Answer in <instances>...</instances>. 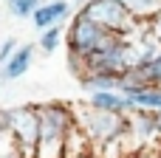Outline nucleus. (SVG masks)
Listing matches in <instances>:
<instances>
[{"instance_id": "nucleus-1", "label": "nucleus", "mask_w": 161, "mask_h": 158, "mask_svg": "<svg viewBox=\"0 0 161 158\" xmlns=\"http://www.w3.org/2000/svg\"><path fill=\"white\" fill-rule=\"evenodd\" d=\"M37 119H40V139L34 158H62L65 136L76 124L74 105L65 102H37Z\"/></svg>"}, {"instance_id": "nucleus-2", "label": "nucleus", "mask_w": 161, "mask_h": 158, "mask_svg": "<svg viewBox=\"0 0 161 158\" xmlns=\"http://www.w3.org/2000/svg\"><path fill=\"white\" fill-rule=\"evenodd\" d=\"M74 119H76V127L91 139V144H99V147L127 136V116L91 107L88 102L85 105H74Z\"/></svg>"}, {"instance_id": "nucleus-3", "label": "nucleus", "mask_w": 161, "mask_h": 158, "mask_svg": "<svg viewBox=\"0 0 161 158\" xmlns=\"http://www.w3.org/2000/svg\"><path fill=\"white\" fill-rule=\"evenodd\" d=\"M113 37H119V34L108 31L105 25H99L96 20H91V17H88L85 11H79V8L71 14V25L65 28L68 54H71V57H79V59L91 57L93 51H99L102 45H108Z\"/></svg>"}, {"instance_id": "nucleus-4", "label": "nucleus", "mask_w": 161, "mask_h": 158, "mask_svg": "<svg viewBox=\"0 0 161 158\" xmlns=\"http://www.w3.org/2000/svg\"><path fill=\"white\" fill-rule=\"evenodd\" d=\"M79 11H85L91 20H96L99 25H105L108 31L122 34V37H130V34H136L144 25V20H136L125 8L122 0H82Z\"/></svg>"}, {"instance_id": "nucleus-5", "label": "nucleus", "mask_w": 161, "mask_h": 158, "mask_svg": "<svg viewBox=\"0 0 161 158\" xmlns=\"http://www.w3.org/2000/svg\"><path fill=\"white\" fill-rule=\"evenodd\" d=\"M8 133L17 144L20 158H34L37 139H40V119H37V102L20 105L8 110Z\"/></svg>"}, {"instance_id": "nucleus-6", "label": "nucleus", "mask_w": 161, "mask_h": 158, "mask_svg": "<svg viewBox=\"0 0 161 158\" xmlns=\"http://www.w3.org/2000/svg\"><path fill=\"white\" fill-rule=\"evenodd\" d=\"M71 14H74L71 0H42L31 11V23L37 25V31H42V28H48L54 23H65Z\"/></svg>"}, {"instance_id": "nucleus-7", "label": "nucleus", "mask_w": 161, "mask_h": 158, "mask_svg": "<svg viewBox=\"0 0 161 158\" xmlns=\"http://www.w3.org/2000/svg\"><path fill=\"white\" fill-rule=\"evenodd\" d=\"M85 102L91 107H99V110H108V113H119V116H127L136 107L130 102V96H125L122 90H91Z\"/></svg>"}, {"instance_id": "nucleus-8", "label": "nucleus", "mask_w": 161, "mask_h": 158, "mask_svg": "<svg viewBox=\"0 0 161 158\" xmlns=\"http://www.w3.org/2000/svg\"><path fill=\"white\" fill-rule=\"evenodd\" d=\"M34 54H37V45H34V42H23V45H17V48L11 51L8 62H6L3 71H0L3 82H11V79L25 76V71H28L31 62H34Z\"/></svg>"}, {"instance_id": "nucleus-9", "label": "nucleus", "mask_w": 161, "mask_h": 158, "mask_svg": "<svg viewBox=\"0 0 161 158\" xmlns=\"http://www.w3.org/2000/svg\"><path fill=\"white\" fill-rule=\"evenodd\" d=\"M62 42H65V23H54V25H48V28H42V31H40L37 48H40L42 54H48V57H51Z\"/></svg>"}, {"instance_id": "nucleus-10", "label": "nucleus", "mask_w": 161, "mask_h": 158, "mask_svg": "<svg viewBox=\"0 0 161 158\" xmlns=\"http://www.w3.org/2000/svg\"><path fill=\"white\" fill-rule=\"evenodd\" d=\"M125 3V8L136 17V20H150L153 14H158L161 11V0H122Z\"/></svg>"}, {"instance_id": "nucleus-11", "label": "nucleus", "mask_w": 161, "mask_h": 158, "mask_svg": "<svg viewBox=\"0 0 161 158\" xmlns=\"http://www.w3.org/2000/svg\"><path fill=\"white\" fill-rule=\"evenodd\" d=\"M40 3H42V0H6V8H8L11 17L25 20V17H31V11H34Z\"/></svg>"}, {"instance_id": "nucleus-12", "label": "nucleus", "mask_w": 161, "mask_h": 158, "mask_svg": "<svg viewBox=\"0 0 161 158\" xmlns=\"http://www.w3.org/2000/svg\"><path fill=\"white\" fill-rule=\"evenodd\" d=\"M147 34L161 45V11H158V14H153V17L147 20Z\"/></svg>"}, {"instance_id": "nucleus-13", "label": "nucleus", "mask_w": 161, "mask_h": 158, "mask_svg": "<svg viewBox=\"0 0 161 158\" xmlns=\"http://www.w3.org/2000/svg\"><path fill=\"white\" fill-rule=\"evenodd\" d=\"M17 45H20V42H17V40H11V37H8V40H3V45H0V71H3V65L8 62V57H11V51H14Z\"/></svg>"}, {"instance_id": "nucleus-14", "label": "nucleus", "mask_w": 161, "mask_h": 158, "mask_svg": "<svg viewBox=\"0 0 161 158\" xmlns=\"http://www.w3.org/2000/svg\"><path fill=\"white\" fill-rule=\"evenodd\" d=\"M8 130V110H0V133Z\"/></svg>"}, {"instance_id": "nucleus-15", "label": "nucleus", "mask_w": 161, "mask_h": 158, "mask_svg": "<svg viewBox=\"0 0 161 158\" xmlns=\"http://www.w3.org/2000/svg\"><path fill=\"white\" fill-rule=\"evenodd\" d=\"M0 88H3V76H0Z\"/></svg>"}, {"instance_id": "nucleus-16", "label": "nucleus", "mask_w": 161, "mask_h": 158, "mask_svg": "<svg viewBox=\"0 0 161 158\" xmlns=\"http://www.w3.org/2000/svg\"><path fill=\"white\" fill-rule=\"evenodd\" d=\"M79 3H82V0H79Z\"/></svg>"}]
</instances>
